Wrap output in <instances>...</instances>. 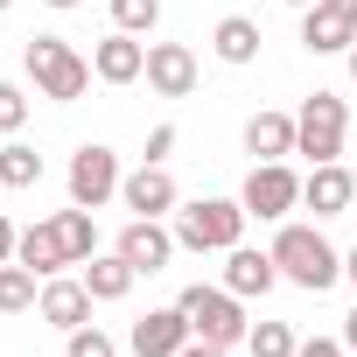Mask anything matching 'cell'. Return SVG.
<instances>
[{"label":"cell","mask_w":357,"mask_h":357,"mask_svg":"<svg viewBox=\"0 0 357 357\" xmlns=\"http://www.w3.org/2000/svg\"><path fill=\"white\" fill-rule=\"evenodd\" d=\"M287 8H315V0H287Z\"/></svg>","instance_id":"obj_35"},{"label":"cell","mask_w":357,"mask_h":357,"mask_svg":"<svg viewBox=\"0 0 357 357\" xmlns=\"http://www.w3.org/2000/svg\"><path fill=\"white\" fill-rule=\"evenodd\" d=\"M343 273H350V287H357V245H350V259H343Z\"/></svg>","instance_id":"obj_33"},{"label":"cell","mask_w":357,"mask_h":357,"mask_svg":"<svg viewBox=\"0 0 357 357\" xmlns=\"http://www.w3.org/2000/svg\"><path fill=\"white\" fill-rule=\"evenodd\" d=\"M22 63H29L36 91H43V98H56V105L84 98V84H91V63H84L63 36H29V43H22Z\"/></svg>","instance_id":"obj_1"},{"label":"cell","mask_w":357,"mask_h":357,"mask_svg":"<svg viewBox=\"0 0 357 357\" xmlns=\"http://www.w3.org/2000/svg\"><path fill=\"white\" fill-rule=\"evenodd\" d=\"M183 357H225V343H204L197 336V343H183Z\"/></svg>","instance_id":"obj_31"},{"label":"cell","mask_w":357,"mask_h":357,"mask_svg":"<svg viewBox=\"0 0 357 357\" xmlns=\"http://www.w3.org/2000/svg\"><path fill=\"white\" fill-rule=\"evenodd\" d=\"M15 245H22V238H15V225H8V218H0V266H8V259H15Z\"/></svg>","instance_id":"obj_30"},{"label":"cell","mask_w":357,"mask_h":357,"mask_svg":"<svg viewBox=\"0 0 357 357\" xmlns=\"http://www.w3.org/2000/svg\"><path fill=\"white\" fill-rule=\"evenodd\" d=\"M168 147H175V126H154V133H147V161H161Z\"/></svg>","instance_id":"obj_28"},{"label":"cell","mask_w":357,"mask_h":357,"mask_svg":"<svg viewBox=\"0 0 357 357\" xmlns=\"http://www.w3.org/2000/svg\"><path fill=\"white\" fill-rule=\"evenodd\" d=\"M350 77H357V43H350Z\"/></svg>","instance_id":"obj_34"},{"label":"cell","mask_w":357,"mask_h":357,"mask_svg":"<svg viewBox=\"0 0 357 357\" xmlns=\"http://www.w3.org/2000/svg\"><path fill=\"white\" fill-rule=\"evenodd\" d=\"M119 154L112 147H77L70 154V204H84V211H98L105 197H119Z\"/></svg>","instance_id":"obj_7"},{"label":"cell","mask_w":357,"mask_h":357,"mask_svg":"<svg viewBox=\"0 0 357 357\" xmlns=\"http://www.w3.org/2000/svg\"><path fill=\"white\" fill-rule=\"evenodd\" d=\"M294 357H343V343H329V336H308Z\"/></svg>","instance_id":"obj_29"},{"label":"cell","mask_w":357,"mask_h":357,"mask_svg":"<svg viewBox=\"0 0 357 357\" xmlns=\"http://www.w3.org/2000/svg\"><path fill=\"white\" fill-rule=\"evenodd\" d=\"M280 280V266H273V252H259V245H231L225 252V287L245 301V294H266Z\"/></svg>","instance_id":"obj_14"},{"label":"cell","mask_w":357,"mask_h":357,"mask_svg":"<svg viewBox=\"0 0 357 357\" xmlns=\"http://www.w3.org/2000/svg\"><path fill=\"white\" fill-rule=\"evenodd\" d=\"M50 8H77V0H50Z\"/></svg>","instance_id":"obj_36"},{"label":"cell","mask_w":357,"mask_h":357,"mask_svg":"<svg viewBox=\"0 0 357 357\" xmlns=\"http://www.w3.org/2000/svg\"><path fill=\"white\" fill-rule=\"evenodd\" d=\"M245 147H252L259 161L294 154V119H287V112H252V119H245Z\"/></svg>","instance_id":"obj_18"},{"label":"cell","mask_w":357,"mask_h":357,"mask_svg":"<svg viewBox=\"0 0 357 357\" xmlns=\"http://www.w3.org/2000/svg\"><path fill=\"white\" fill-rule=\"evenodd\" d=\"M273 266H280V280H294V287H308V294L336 287V273H343V259L329 252V238L308 231V225H280V238H273Z\"/></svg>","instance_id":"obj_2"},{"label":"cell","mask_w":357,"mask_h":357,"mask_svg":"<svg viewBox=\"0 0 357 357\" xmlns=\"http://www.w3.org/2000/svg\"><path fill=\"white\" fill-rule=\"evenodd\" d=\"M211 50H218L225 63H252V56H259V22L225 15V22H218V36H211Z\"/></svg>","instance_id":"obj_19"},{"label":"cell","mask_w":357,"mask_h":357,"mask_svg":"<svg viewBox=\"0 0 357 357\" xmlns=\"http://www.w3.org/2000/svg\"><path fill=\"white\" fill-rule=\"evenodd\" d=\"M22 308H36V273L29 266H0V315H22Z\"/></svg>","instance_id":"obj_23"},{"label":"cell","mask_w":357,"mask_h":357,"mask_svg":"<svg viewBox=\"0 0 357 357\" xmlns=\"http://www.w3.org/2000/svg\"><path fill=\"white\" fill-rule=\"evenodd\" d=\"M238 204H245V218H266V225H273V218H287V211L301 204V175H294L287 161H259V168L245 175V197H238Z\"/></svg>","instance_id":"obj_6"},{"label":"cell","mask_w":357,"mask_h":357,"mask_svg":"<svg viewBox=\"0 0 357 357\" xmlns=\"http://www.w3.org/2000/svg\"><path fill=\"white\" fill-rule=\"evenodd\" d=\"M126 343H133V357H183V343H197V329L183 308H147Z\"/></svg>","instance_id":"obj_9"},{"label":"cell","mask_w":357,"mask_h":357,"mask_svg":"<svg viewBox=\"0 0 357 357\" xmlns=\"http://www.w3.org/2000/svg\"><path fill=\"white\" fill-rule=\"evenodd\" d=\"M91 70L105 77V84H133V77H147V50L119 29V36H105L98 43V56H91Z\"/></svg>","instance_id":"obj_15"},{"label":"cell","mask_w":357,"mask_h":357,"mask_svg":"<svg viewBox=\"0 0 357 357\" xmlns=\"http://www.w3.org/2000/svg\"><path fill=\"white\" fill-rule=\"evenodd\" d=\"M350 197H357V183H350V168H343V161H322L308 183H301V204H308L315 218H343Z\"/></svg>","instance_id":"obj_13"},{"label":"cell","mask_w":357,"mask_h":357,"mask_svg":"<svg viewBox=\"0 0 357 357\" xmlns=\"http://www.w3.org/2000/svg\"><path fill=\"white\" fill-rule=\"evenodd\" d=\"M15 259H22L29 273H56V266H70L63 225H56V218H50V225H29V231H22V245H15Z\"/></svg>","instance_id":"obj_16"},{"label":"cell","mask_w":357,"mask_h":357,"mask_svg":"<svg viewBox=\"0 0 357 357\" xmlns=\"http://www.w3.org/2000/svg\"><path fill=\"white\" fill-rule=\"evenodd\" d=\"M112 22H119L126 36H147V29L161 22V0H112Z\"/></svg>","instance_id":"obj_25"},{"label":"cell","mask_w":357,"mask_h":357,"mask_svg":"<svg viewBox=\"0 0 357 357\" xmlns=\"http://www.w3.org/2000/svg\"><path fill=\"white\" fill-rule=\"evenodd\" d=\"M119 259H126L133 273H161V266L175 259V231H161V218H133V225L119 231Z\"/></svg>","instance_id":"obj_10"},{"label":"cell","mask_w":357,"mask_h":357,"mask_svg":"<svg viewBox=\"0 0 357 357\" xmlns=\"http://www.w3.org/2000/svg\"><path fill=\"white\" fill-rule=\"evenodd\" d=\"M70 357H119V350H112V336H105V329H91V322H84V329H70Z\"/></svg>","instance_id":"obj_26"},{"label":"cell","mask_w":357,"mask_h":357,"mask_svg":"<svg viewBox=\"0 0 357 357\" xmlns=\"http://www.w3.org/2000/svg\"><path fill=\"white\" fill-rule=\"evenodd\" d=\"M119 197H126L133 218H161V211H175V183H168V168H161V161H140L126 183H119Z\"/></svg>","instance_id":"obj_12"},{"label":"cell","mask_w":357,"mask_h":357,"mask_svg":"<svg viewBox=\"0 0 357 357\" xmlns=\"http://www.w3.org/2000/svg\"><path fill=\"white\" fill-rule=\"evenodd\" d=\"M343 343H350V350H357V308H350V315H343Z\"/></svg>","instance_id":"obj_32"},{"label":"cell","mask_w":357,"mask_h":357,"mask_svg":"<svg viewBox=\"0 0 357 357\" xmlns=\"http://www.w3.org/2000/svg\"><path fill=\"white\" fill-rule=\"evenodd\" d=\"M245 343H252V357H294L301 350L287 322H259V329H245Z\"/></svg>","instance_id":"obj_24"},{"label":"cell","mask_w":357,"mask_h":357,"mask_svg":"<svg viewBox=\"0 0 357 357\" xmlns=\"http://www.w3.org/2000/svg\"><path fill=\"white\" fill-rule=\"evenodd\" d=\"M84 315H91V287L84 280H50L43 287V322H56L70 336V329H84Z\"/></svg>","instance_id":"obj_17"},{"label":"cell","mask_w":357,"mask_h":357,"mask_svg":"<svg viewBox=\"0 0 357 357\" xmlns=\"http://www.w3.org/2000/svg\"><path fill=\"white\" fill-rule=\"evenodd\" d=\"M175 308L190 315V329H197L204 343H225V350H231V343L245 336V308H238L231 287H204V280H197V287H183V301H175Z\"/></svg>","instance_id":"obj_4"},{"label":"cell","mask_w":357,"mask_h":357,"mask_svg":"<svg viewBox=\"0 0 357 357\" xmlns=\"http://www.w3.org/2000/svg\"><path fill=\"white\" fill-rule=\"evenodd\" d=\"M8 8H15V0H0V15H8Z\"/></svg>","instance_id":"obj_37"},{"label":"cell","mask_w":357,"mask_h":357,"mask_svg":"<svg viewBox=\"0 0 357 357\" xmlns=\"http://www.w3.org/2000/svg\"><path fill=\"white\" fill-rule=\"evenodd\" d=\"M133 280H140V273H133L119 252H112V259H84V287H91V301H119Z\"/></svg>","instance_id":"obj_20"},{"label":"cell","mask_w":357,"mask_h":357,"mask_svg":"<svg viewBox=\"0 0 357 357\" xmlns=\"http://www.w3.org/2000/svg\"><path fill=\"white\" fill-rule=\"evenodd\" d=\"M343 126H350L343 98H336V91H315V98L294 112V154H308L315 168L336 161V154H343Z\"/></svg>","instance_id":"obj_5"},{"label":"cell","mask_w":357,"mask_h":357,"mask_svg":"<svg viewBox=\"0 0 357 357\" xmlns=\"http://www.w3.org/2000/svg\"><path fill=\"white\" fill-rule=\"evenodd\" d=\"M56 225H63V245H70V266L98 259V225H91V211H84V204H77V211H63Z\"/></svg>","instance_id":"obj_22"},{"label":"cell","mask_w":357,"mask_h":357,"mask_svg":"<svg viewBox=\"0 0 357 357\" xmlns=\"http://www.w3.org/2000/svg\"><path fill=\"white\" fill-rule=\"evenodd\" d=\"M29 119V98H22V84H0V133H15Z\"/></svg>","instance_id":"obj_27"},{"label":"cell","mask_w":357,"mask_h":357,"mask_svg":"<svg viewBox=\"0 0 357 357\" xmlns=\"http://www.w3.org/2000/svg\"><path fill=\"white\" fill-rule=\"evenodd\" d=\"M147 84L161 98H190L197 91V56L183 43H147Z\"/></svg>","instance_id":"obj_11"},{"label":"cell","mask_w":357,"mask_h":357,"mask_svg":"<svg viewBox=\"0 0 357 357\" xmlns=\"http://www.w3.org/2000/svg\"><path fill=\"white\" fill-rule=\"evenodd\" d=\"M301 43L315 56H336L357 43V0H315V8L301 15Z\"/></svg>","instance_id":"obj_8"},{"label":"cell","mask_w":357,"mask_h":357,"mask_svg":"<svg viewBox=\"0 0 357 357\" xmlns=\"http://www.w3.org/2000/svg\"><path fill=\"white\" fill-rule=\"evenodd\" d=\"M245 238V204H225V197H197L175 211V245L183 252H231Z\"/></svg>","instance_id":"obj_3"},{"label":"cell","mask_w":357,"mask_h":357,"mask_svg":"<svg viewBox=\"0 0 357 357\" xmlns=\"http://www.w3.org/2000/svg\"><path fill=\"white\" fill-rule=\"evenodd\" d=\"M0 183H8V190H36L43 183V154L22 147V140H8V147H0Z\"/></svg>","instance_id":"obj_21"}]
</instances>
